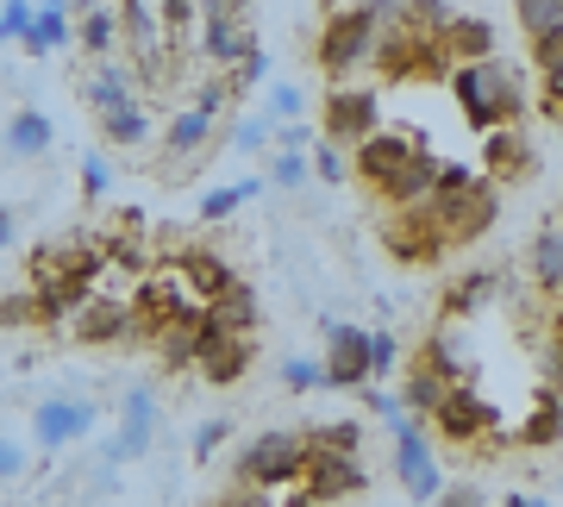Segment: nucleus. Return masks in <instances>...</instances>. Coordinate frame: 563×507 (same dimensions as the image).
Listing matches in <instances>:
<instances>
[{
	"instance_id": "nucleus-58",
	"label": "nucleus",
	"mask_w": 563,
	"mask_h": 507,
	"mask_svg": "<svg viewBox=\"0 0 563 507\" xmlns=\"http://www.w3.org/2000/svg\"><path fill=\"white\" fill-rule=\"evenodd\" d=\"M558 225H563V220H558Z\"/></svg>"
},
{
	"instance_id": "nucleus-3",
	"label": "nucleus",
	"mask_w": 563,
	"mask_h": 507,
	"mask_svg": "<svg viewBox=\"0 0 563 507\" xmlns=\"http://www.w3.org/2000/svg\"><path fill=\"white\" fill-rule=\"evenodd\" d=\"M307 464H313L307 432H282V427H276V432H257V439L239 451V483L282 495V488H295V483L307 476Z\"/></svg>"
},
{
	"instance_id": "nucleus-13",
	"label": "nucleus",
	"mask_w": 563,
	"mask_h": 507,
	"mask_svg": "<svg viewBox=\"0 0 563 507\" xmlns=\"http://www.w3.org/2000/svg\"><path fill=\"white\" fill-rule=\"evenodd\" d=\"M95 432V401H76V395H51V401L32 407V445L38 451H69Z\"/></svg>"
},
{
	"instance_id": "nucleus-50",
	"label": "nucleus",
	"mask_w": 563,
	"mask_h": 507,
	"mask_svg": "<svg viewBox=\"0 0 563 507\" xmlns=\"http://www.w3.org/2000/svg\"><path fill=\"white\" fill-rule=\"evenodd\" d=\"M0 326H32V295H7V307H0Z\"/></svg>"
},
{
	"instance_id": "nucleus-27",
	"label": "nucleus",
	"mask_w": 563,
	"mask_h": 507,
	"mask_svg": "<svg viewBox=\"0 0 563 507\" xmlns=\"http://www.w3.org/2000/svg\"><path fill=\"white\" fill-rule=\"evenodd\" d=\"M101 139L113 144V151H139V144L151 139V113H144V101H125V107H113V113H101Z\"/></svg>"
},
{
	"instance_id": "nucleus-52",
	"label": "nucleus",
	"mask_w": 563,
	"mask_h": 507,
	"mask_svg": "<svg viewBox=\"0 0 563 507\" xmlns=\"http://www.w3.org/2000/svg\"><path fill=\"white\" fill-rule=\"evenodd\" d=\"M282 507H332V502H320L307 483H295V488H282Z\"/></svg>"
},
{
	"instance_id": "nucleus-1",
	"label": "nucleus",
	"mask_w": 563,
	"mask_h": 507,
	"mask_svg": "<svg viewBox=\"0 0 563 507\" xmlns=\"http://www.w3.org/2000/svg\"><path fill=\"white\" fill-rule=\"evenodd\" d=\"M451 101H457L463 125L495 132V125H520L526 113V81L507 57H483V63H457L451 69Z\"/></svg>"
},
{
	"instance_id": "nucleus-41",
	"label": "nucleus",
	"mask_w": 563,
	"mask_h": 507,
	"mask_svg": "<svg viewBox=\"0 0 563 507\" xmlns=\"http://www.w3.org/2000/svg\"><path fill=\"white\" fill-rule=\"evenodd\" d=\"M269 139H276L269 113H257V120H239V125H232V151H263Z\"/></svg>"
},
{
	"instance_id": "nucleus-39",
	"label": "nucleus",
	"mask_w": 563,
	"mask_h": 507,
	"mask_svg": "<svg viewBox=\"0 0 563 507\" xmlns=\"http://www.w3.org/2000/svg\"><path fill=\"white\" fill-rule=\"evenodd\" d=\"M307 176H313L307 151H276V169H269V183H276V188H301Z\"/></svg>"
},
{
	"instance_id": "nucleus-46",
	"label": "nucleus",
	"mask_w": 563,
	"mask_h": 507,
	"mask_svg": "<svg viewBox=\"0 0 563 507\" xmlns=\"http://www.w3.org/2000/svg\"><path fill=\"white\" fill-rule=\"evenodd\" d=\"M25 470H32V451L20 439H0V483H20Z\"/></svg>"
},
{
	"instance_id": "nucleus-55",
	"label": "nucleus",
	"mask_w": 563,
	"mask_h": 507,
	"mask_svg": "<svg viewBox=\"0 0 563 507\" xmlns=\"http://www.w3.org/2000/svg\"><path fill=\"white\" fill-rule=\"evenodd\" d=\"M88 7H101V0H69V13H88Z\"/></svg>"
},
{
	"instance_id": "nucleus-40",
	"label": "nucleus",
	"mask_w": 563,
	"mask_h": 507,
	"mask_svg": "<svg viewBox=\"0 0 563 507\" xmlns=\"http://www.w3.org/2000/svg\"><path fill=\"white\" fill-rule=\"evenodd\" d=\"M32 7H38V0H7V7H0V44H20V38H25Z\"/></svg>"
},
{
	"instance_id": "nucleus-4",
	"label": "nucleus",
	"mask_w": 563,
	"mask_h": 507,
	"mask_svg": "<svg viewBox=\"0 0 563 507\" xmlns=\"http://www.w3.org/2000/svg\"><path fill=\"white\" fill-rule=\"evenodd\" d=\"M383 244H388V257L395 264H439L444 251H451V239H444V225H439V207L432 201H413V207H388V220H383Z\"/></svg>"
},
{
	"instance_id": "nucleus-5",
	"label": "nucleus",
	"mask_w": 563,
	"mask_h": 507,
	"mask_svg": "<svg viewBox=\"0 0 563 507\" xmlns=\"http://www.w3.org/2000/svg\"><path fill=\"white\" fill-rule=\"evenodd\" d=\"M388 432H395V483H401L413 502H439L444 495V470H439V458H432L426 420L401 407V414L388 420Z\"/></svg>"
},
{
	"instance_id": "nucleus-45",
	"label": "nucleus",
	"mask_w": 563,
	"mask_h": 507,
	"mask_svg": "<svg viewBox=\"0 0 563 507\" xmlns=\"http://www.w3.org/2000/svg\"><path fill=\"white\" fill-rule=\"evenodd\" d=\"M232 439V427L225 420H201V432H195V464H207V458H220V445Z\"/></svg>"
},
{
	"instance_id": "nucleus-31",
	"label": "nucleus",
	"mask_w": 563,
	"mask_h": 507,
	"mask_svg": "<svg viewBox=\"0 0 563 507\" xmlns=\"http://www.w3.org/2000/svg\"><path fill=\"white\" fill-rule=\"evenodd\" d=\"M257 176H244V183H220V188H207L201 195V220H232V213H239L244 201H251V195H257Z\"/></svg>"
},
{
	"instance_id": "nucleus-44",
	"label": "nucleus",
	"mask_w": 563,
	"mask_h": 507,
	"mask_svg": "<svg viewBox=\"0 0 563 507\" xmlns=\"http://www.w3.org/2000/svg\"><path fill=\"white\" fill-rule=\"evenodd\" d=\"M544 383L563 388V307H558V320H551V339H544Z\"/></svg>"
},
{
	"instance_id": "nucleus-57",
	"label": "nucleus",
	"mask_w": 563,
	"mask_h": 507,
	"mask_svg": "<svg viewBox=\"0 0 563 507\" xmlns=\"http://www.w3.org/2000/svg\"><path fill=\"white\" fill-rule=\"evenodd\" d=\"M558 483H563V476H558Z\"/></svg>"
},
{
	"instance_id": "nucleus-9",
	"label": "nucleus",
	"mask_w": 563,
	"mask_h": 507,
	"mask_svg": "<svg viewBox=\"0 0 563 507\" xmlns=\"http://www.w3.org/2000/svg\"><path fill=\"white\" fill-rule=\"evenodd\" d=\"M426 427L439 432L444 445H476L483 432H495V401H483L470 383H451L444 388V401L432 407V420Z\"/></svg>"
},
{
	"instance_id": "nucleus-2",
	"label": "nucleus",
	"mask_w": 563,
	"mask_h": 507,
	"mask_svg": "<svg viewBox=\"0 0 563 507\" xmlns=\"http://www.w3.org/2000/svg\"><path fill=\"white\" fill-rule=\"evenodd\" d=\"M376 38H383V7H376V0H363V7H332L325 25H320V38H313V63H320L332 81H344L376 57Z\"/></svg>"
},
{
	"instance_id": "nucleus-21",
	"label": "nucleus",
	"mask_w": 563,
	"mask_h": 507,
	"mask_svg": "<svg viewBox=\"0 0 563 507\" xmlns=\"http://www.w3.org/2000/svg\"><path fill=\"white\" fill-rule=\"evenodd\" d=\"M207 326L225 332V339H257V295H251L244 283H232L225 295L207 301Z\"/></svg>"
},
{
	"instance_id": "nucleus-18",
	"label": "nucleus",
	"mask_w": 563,
	"mask_h": 507,
	"mask_svg": "<svg viewBox=\"0 0 563 507\" xmlns=\"http://www.w3.org/2000/svg\"><path fill=\"white\" fill-rule=\"evenodd\" d=\"M439 151H413V157H407V169H395V176H388L383 188H376V201L383 207H413V201H426V195H432V183H439Z\"/></svg>"
},
{
	"instance_id": "nucleus-11",
	"label": "nucleus",
	"mask_w": 563,
	"mask_h": 507,
	"mask_svg": "<svg viewBox=\"0 0 563 507\" xmlns=\"http://www.w3.org/2000/svg\"><path fill=\"white\" fill-rule=\"evenodd\" d=\"M151 445H157V395H151V388H132V395L120 401V432L101 445V464L107 470L139 464Z\"/></svg>"
},
{
	"instance_id": "nucleus-15",
	"label": "nucleus",
	"mask_w": 563,
	"mask_h": 507,
	"mask_svg": "<svg viewBox=\"0 0 563 507\" xmlns=\"http://www.w3.org/2000/svg\"><path fill=\"white\" fill-rule=\"evenodd\" d=\"M532 169H539V157H532V139H526L520 125H495V132H483V176L495 188H520Z\"/></svg>"
},
{
	"instance_id": "nucleus-53",
	"label": "nucleus",
	"mask_w": 563,
	"mask_h": 507,
	"mask_svg": "<svg viewBox=\"0 0 563 507\" xmlns=\"http://www.w3.org/2000/svg\"><path fill=\"white\" fill-rule=\"evenodd\" d=\"M13 239H20V213L0 207V251H13Z\"/></svg>"
},
{
	"instance_id": "nucleus-17",
	"label": "nucleus",
	"mask_w": 563,
	"mask_h": 507,
	"mask_svg": "<svg viewBox=\"0 0 563 507\" xmlns=\"http://www.w3.org/2000/svg\"><path fill=\"white\" fill-rule=\"evenodd\" d=\"M251 364H257V339H225V332H213L195 370H201V383L232 388V383H244V376H251Z\"/></svg>"
},
{
	"instance_id": "nucleus-37",
	"label": "nucleus",
	"mask_w": 563,
	"mask_h": 507,
	"mask_svg": "<svg viewBox=\"0 0 563 507\" xmlns=\"http://www.w3.org/2000/svg\"><path fill=\"white\" fill-rule=\"evenodd\" d=\"M269 125H282V120H307V95L295 88V81H269Z\"/></svg>"
},
{
	"instance_id": "nucleus-10",
	"label": "nucleus",
	"mask_w": 563,
	"mask_h": 507,
	"mask_svg": "<svg viewBox=\"0 0 563 507\" xmlns=\"http://www.w3.org/2000/svg\"><path fill=\"white\" fill-rule=\"evenodd\" d=\"M420 144H426L420 132H395V125H376V132H369L363 144H351V176H357V183L376 195V188L395 176V169H407V157H413Z\"/></svg>"
},
{
	"instance_id": "nucleus-12",
	"label": "nucleus",
	"mask_w": 563,
	"mask_h": 507,
	"mask_svg": "<svg viewBox=\"0 0 563 507\" xmlns=\"http://www.w3.org/2000/svg\"><path fill=\"white\" fill-rule=\"evenodd\" d=\"M325 388H369V326L325 313Z\"/></svg>"
},
{
	"instance_id": "nucleus-48",
	"label": "nucleus",
	"mask_w": 563,
	"mask_h": 507,
	"mask_svg": "<svg viewBox=\"0 0 563 507\" xmlns=\"http://www.w3.org/2000/svg\"><path fill=\"white\" fill-rule=\"evenodd\" d=\"M426 507H488V495L476 483H457V488L444 483V495H439V502H426Z\"/></svg>"
},
{
	"instance_id": "nucleus-30",
	"label": "nucleus",
	"mask_w": 563,
	"mask_h": 507,
	"mask_svg": "<svg viewBox=\"0 0 563 507\" xmlns=\"http://www.w3.org/2000/svg\"><path fill=\"white\" fill-rule=\"evenodd\" d=\"M181 276H188V288H195L201 301H213V295L232 288V269H225L213 251H181Z\"/></svg>"
},
{
	"instance_id": "nucleus-32",
	"label": "nucleus",
	"mask_w": 563,
	"mask_h": 507,
	"mask_svg": "<svg viewBox=\"0 0 563 507\" xmlns=\"http://www.w3.org/2000/svg\"><path fill=\"white\" fill-rule=\"evenodd\" d=\"M514 13H520L526 44H532V38H544V32H558L563 25V0H514Z\"/></svg>"
},
{
	"instance_id": "nucleus-25",
	"label": "nucleus",
	"mask_w": 563,
	"mask_h": 507,
	"mask_svg": "<svg viewBox=\"0 0 563 507\" xmlns=\"http://www.w3.org/2000/svg\"><path fill=\"white\" fill-rule=\"evenodd\" d=\"M558 439H563V395L544 383L539 401H532V414L520 420V445L526 451H544V445H558Z\"/></svg>"
},
{
	"instance_id": "nucleus-6",
	"label": "nucleus",
	"mask_w": 563,
	"mask_h": 507,
	"mask_svg": "<svg viewBox=\"0 0 563 507\" xmlns=\"http://www.w3.org/2000/svg\"><path fill=\"white\" fill-rule=\"evenodd\" d=\"M426 201L439 207V225H444V239H451V251L476 244L488 225L501 220V188L488 183L483 169H476V183L470 188H457V195H426Z\"/></svg>"
},
{
	"instance_id": "nucleus-16",
	"label": "nucleus",
	"mask_w": 563,
	"mask_h": 507,
	"mask_svg": "<svg viewBox=\"0 0 563 507\" xmlns=\"http://www.w3.org/2000/svg\"><path fill=\"white\" fill-rule=\"evenodd\" d=\"M320 502H351V495H363L369 488V470L357 464V458H344V451H313V464H307L301 476Z\"/></svg>"
},
{
	"instance_id": "nucleus-8",
	"label": "nucleus",
	"mask_w": 563,
	"mask_h": 507,
	"mask_svg": "<svg viewBox=\"0 0 563 507\" xmlns=\"http://www.w3.org/2000/svg\"><path fill=\"white\" fill-rule=\"evenodd\" d=\"M225 95H232V81L225 76H213L201 88V95H195V107H181L176 120H169V132H163V151H169V157H201V144L213 139V120H220V107H225ZM232 101H239V95H232Z\"/></svg>"
},
{
	"instance_id": "nucleus-22",
	"label": "nucleus",
	"mask_w": 563,
	"mask_h": 507,
	"mask_svg": "<svg viewBox=\"0 0 563 507\" xmlns=\"http://www.w3.org/2000/svg\"><path fill=\"white\" fill-rule=\"evenodd\" d=\"M439 44H444L451 63H483V57H495V25H488L483 13H457V20L439 32Z\"/></svg>"
},
{
	"instance_id": "nucleus-56",
	"label": "nucleus",
	"mask_w": 563,
	"mask_h": 507,
	"mask_svg": "<svg viewBox=\"0 0 563 507\" xmlns=\"http://www.w3.org/2000/svg\"><path fill=\"white\" fill-rule=\"evenodd\" d=\"M332 7H344V0H325V13H332Z\"/></svg>"
},
{
	"instance_id": "nucleus-38",
	"label": "nucleus",
	"mask_w": 563,
	"mask_h": 507,
	"mask_svg": "<svg viewBox=\"0 0 563 507\" xmlns=\"http://www.w3.org/2000/svg\"><path fill=\"white\" fill-rule=\"evenodd\" d=\"M163 25H169V51H176L181 38H188V25H195V13H201V0H157Z\"/></svg>"
},
{
	"instance_id": "nucleus-47",
	"label": "nucleus",
	"mask_w": 563,
	"mask_h": 507,
	"mask_svg": "<svg viewBox=\"0 0 563 507\" xmlns=\"http://www.w3.org/2000/svg\"><path fill=\"white\" fill-rule=\"evenodd\" d=\"M269 144H276V151H313V125L307 120H282Z\"/></svg>"
},
{
	"instance_id": "nucleus-14",
	"label": "nucleus",
	"mask_w": 563,
	"mask_h": 507,
	"mask_svg": "<svg viewBox=\"0 0 563 507\" xmlns=\"http://www.w3.org/2000/svg\"><path fill=\"white\" fill-rule=\"evenodd\" d=\"M69 332H76V345H120V339H132L139 326H132V301H120V295H88V301L69 313Z\"/></svg>"
},
{
	"instance_id": "nucleus-23",
	"label": "nucleus",
	"mask_w": 563,
	"mask_h": 507,
	"mask_svg": "<svg viewBox=\"0 0 563 507\" xmlns=\"http://www.w3.org/2000/svg\"><path fill=\"white\" fill-rule=\"evenodd\" d=\"M0 144H7V157H44V151L57 144V125H51V113H38V107H20V113L7 120V132H0Z\"/></svg>"
},
{
	"instance_id": "nucleus-24",
	"label": "nucleus",
	"mask_w": 563,
	"mask_h": 507,
	"mask_svg": "<svg viewBox=\"0 0 563 507\" xmlns=\"http://www.w3.org/2000/svg\"><path fill=\"white\" fill-rule=\"evenodd\" d=\"M69 44H76V20H69V7H32V25H25L20 51L51 57V51H69Z\"/></svg>"
},
{
	"instance_id": "nucleus-26",
	"label": "nucleus",
	"mask_w": 563,
	"mask_h": 507,
	"mask_svg": "<svg viewBox=\"0 0 563 507\" xmlns=\"http://www.w3.org/2000/svg\"><path fill=\"white\" fill-rule=\"evenodd\" d=\"M495 295H501V276H495V269H470L463 283L444 288V320H470V313H483Z\"/></svg>"
},
{
	"instance_id": "nucleus-20",
	"label": "nucleus",
	"mask_w": 563,
	"mask_h": 507,
	"mask_svg": "<svg viewBox=\"0 0 563 507\" xmlns=\"http://www.w3.org/2000/svg\"><path fill=\"white\" fill-rule=\"evenodd\" d=\"M526 276H532V288L551 295V301L563 295V225L532 232V244H526Z\"/></svg>"
},
{
	"instance_id": "nucleus-35",
	"label": "nucleus",
	"mask_w": 563,
	"mask_h": 507,
	"mask_svg": "<svg viewBox=\"0 0 563 507\" xmlns=\"http://www.w3.org/2000/svg\"><path fill=\"white\" fill-rule=\"evenodd\" d=\"M282 388H288V395L325 388V364H313V357H282Z\"/></svg>"
},
{
	"instance_id": "nucleus-29",
	"label": "nucleus",
	"mask_w": 563,
	"mask_h": 507,
	"mask_svg": "<svg viewBox=\"0 0 563 507\" xmlns=\"http://www.w3.org/2000/svg\"><path fill=\"white\" fill-rule=\"evenodd\" d=\"M444 388H451V383H444L439 370L413 357V370H407V383H401V407H407V414H420V420H432V407L444 401Z\"/></svg>"
},
{
	"instance_id": "nucleus-54",
	"label": "nucleus",
	"mask_w": 563,
	"mask_h": 507,
	"mask_svg": "<svg viewBox=\"0 0 563 507\" xmlns=\"http://www.w3.org/2000/svg\"><path fill=\"white\" fill-rule=\"evenodd\" d=\"M501 507H551V502H544V495H507Z\"/></svg>"
},
{
	"instance_id": "nucleus-36",
	"label": "nucleus",
	"mask_w": 563,
	"mask_h": 507,
	"mask_svg": "<svg viewBox=\"0 0 563 507\" xmlns=\"http://www.w3.org/2000/svg\"><path fill=\"white\" fill-rule=\"evenodd\" d=\"M395 370H401V339H395L388 326H376V332H369V383H376V376H395Z\"/></svg>"
},
{
	"instance_id": "nucleus-34",
	"label": "nucleus",
	"mask_w": 563,
	"mask_h": 507,
	"mask_svg": "<svg viewBox=\"0 0 563 507\" xmlns=\"http://www.w3.org/2000/svg\"><path fill=\"white\" fill-rule=\"evenodd\" d=\"M307 445H313V451H344V458H357L363 427H357V420H332V427H313V432H307Z\"/></svg>"
},
{
	"instance_id": "nucleus-28",
	"label": "nucleus",
	"mask_w": 563,
	"mask_h": 507,
	"mask_svg": "<svg viewBox=\"0 0 563 507\" xmlns=\"http://www.w3.org/2000/svg\"><path fill=\"white\" fill-rule=\"evenodd\" d=\"M76 44H81V57H113V44H120V13H107V7H88L76 20Z\"/></svg>"
},
{
	"instance_id": "nucleus-19",
	"label": "nucleus",
	"mask_w": 563,
	"mask_h": 507,
	"mask_svg": "<svg viewBox=\"0 0 563 507\" xmlns=\"http://www.w3.org/2000/svg\"><path fill=\"white\" fill-rule=\"evenodd\" d=\"M81 101H88L95 120L113 113V107H125V101H139V95H132V69H125L120 57H101L95 69H88V81H81Z\"/></svg>"
},
{
	"instance_id": "nucleus-51",
	"label": "nucleus",
	"mask_w": 563,
	"mask_h": 507,
	"mask_svg": "<svg viewBox=\"0 0 563 507\" xmlns=\"http://www.w3.org/2000/svg\"><path fill=\"white\" fill-rule=\"evenodd\" d=\"M539 81H544V113L563 120V69H551V76H539Z\"/></svg>"
},
{
	"instance_id": "nucleus-42",
	"label": "nucleus",
	"mask_w": 563,
	"mask_h": 507,
	"mask_svg": "<svg viewBox=\"0 0 563 507\" xmlns=\"http://www.w3.org/2000/svg\"><path fill=\"white\" fill-rule=\"evenodd\" d=\"M107 188H113V169H107V157L88 151V157H81V195H88V201H107Z\"/></svg>"
},
{
	"instance_id": "nucleus-43",
	"label": "nucleus",
	"mask_w": 563,
	"mask_h": 507,
	"mask_svg": "<svg viewBox=\"0 0 563 507\" xmlns=\"http://www.w3.org/2000/svg\"><path fill=\"white\" fill-rule=\"evenodd\" d=\"M532 69H539V76L563 69V25L558 32H544V38H532Z\"/></svg>"
},
{
	"instance_id": "nucleus-7",
	"label": "nucleus",
	"mask_w": 563,
	"mask_h": 507,
	"mask_svg": "<svg viewBox=\"0 0 563 507\" xmlns=\"http://www.w3.org/2000/svg\"><path fill=\"white\" fill-rule=\"evenodd\" d=\"M383 125V95H369V88H332L325 95V107H320V139H332V144H363L369 132Z\"/></svg>"
},
{
	"instance_id": "nucleus-49",
	"label": "nucleus",
	"mask_w": 563,
	"mask_h": 507,
	"mask_svg": "<svg viewBox=\"0 0 563 507\" xmlns=\"http://www.w3.org/2000/svg\"><path fill=\"white\" fill-rule=\"evenodd\" d=\"M213 507H276V502H269V488H251V483H239V488H225V495H220Z\"/></svg>"
},
{
	"instance_id": "nucleus-33",
	"label": "nucleus",
	"mask_w": 563,
	"mask_h": 507,
	"mask_svg": "<svg viewBox=\"0 0 563 507\" xmlns=\"http://www.w3.org/2000/svg\"><path fill=\"white\" fill-rule=\"evenodd\" d=\"M307 163H313V176H320L325 188H339L344 176H351V151H344V144H332V139L313 144V151H307Z\"/></svg>"
}]
</instances>
